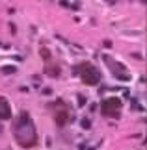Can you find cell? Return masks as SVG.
<instances>
[{
	"label": "cell",
	"mask_w": 147,
	"mask_h": 150,
	"mask_svg": "<svg viewBox=\"0 0 147 150\" xmlns=\"http://www.w3.org/2000/svg\"><path fill=\"white\" fill-rule=\"evenodd\" d=\"M13 132H15V139L23 147H34L37 143V134H35L34 122L28 113H21L17 121L13 122Z\"/></svg>",
	"instance_id": "6da1fadb"
},
{
	"label": "cell",
	"mask_w": 147,
	"mask_h": 150,
	"mask_svg": "<svg viewBox=\"0 0 147 150\" xmlns=\"http://www.w3.org/2000/svg\"><path fill=\"white\" fill-rule=\"evenodd\" d=\"M10 106L4 98H0V119H10Z\"/></svg>",
	"instance_id": "7a4b0ae2"
}]
</instances>
